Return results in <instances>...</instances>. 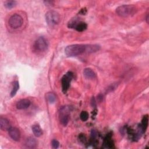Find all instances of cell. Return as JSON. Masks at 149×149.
Instances as JSON below:
<instances>
[{"instance_id": "obj_1", "label": "cell", "mask_w": 149, "mask_h": 149, "mask_svg": "<svg viewBox=\"0 0 149 149\" xmlns=\"http://www.w3.org/2000/svg\"><path fill=\"white\" fill-rule=\"evenodd\" d=\"M86 51V45L72 44L67 46L65 53L68 57H76L84 53Z\"/></svg>"}, {"instance_id": "obj_8", "label": "cell", "mask_w": 149, "mask_h": 149, "mask_svg": "<svg viewBox=\"0 0 149 149\" xmlns=\"http://www.w3.org/2000/svg\"><path fill=\"white\" fill-rule=\"evenodd\" d=\"M10 136L15 141H19L21 139V133L19 130L15 127H11L8 130Z\"/></svg>"}, {"instance_id": "obj_4", "label": "cell", "mask_w": 149, "mask_h": 149, "mask_svg": "<svg viewBox=\"0 0 149 149\" xmlns=\"http://www.w3.org/2000/svg\"><path fill=\"white\" fill-rule=\"evenodd\" d=\"M71 107L69 106L62 107L60 111V120L61 124L66 126L69 121V114L71 111Z\"/></svg>"}, {"instance_id": "obj_15", "label": "cell", "mask_w": 149, "mask_h": 149, "mask_svg": "<svg viewBox=\"0 0 149 149\" xmlns=\"http://www.w3.org/2000/svg\"><path fill=\"white\" fill-rule=\"evenodd\" d=\"M32 131H33L34 135L36 137H40L42 135L43 131L39 125H38V124L33 125L32 126Z\"/></svg>"}, {"instance_id": "obj_6", "label": "cell", "mask_w": 149, "mask_h": 149, "mask_svg": "<svg viewBox=\"0 0 149 149\" xmlns=\"http://www.w3.org/2000/svg\"><path fill=\"white\" fill-rule=\"evenodd\" d=\"M73 77V73L71 71L68 72L62 77L61 80L62 89V91L64 93H65L69 89L70 86V83Z\"/></svg>"}, {"instance_id": "obj_13", "label": "cell", "mask_w": 149, "mask_h": 149, "mask_svg": "<svg viewBox=\"0 0 149 149\" xmlns=\"http://www.w3.org/2000/svg\"><path fill=\"white\" fill-rule=\"evenodd\" d=\"M83 75L87 79H93L95 78V72L91 68H85L83 71Z\"/></svg>"}, {"instance_id": "obj_16", "label": "cell", "mask_w": 149, "mask_h": 149, "mask_svg": "<svg viewBox=\"0 0 149 149\" xmlns=\"http://www.w3.org/2000/svg\"><path fill=\"white\" fill-rule=\"evenodd\" d=\"M87 27V25L85 22H79L76 24V25L75 27V29L77 31L82 32H83L85 30H86Z\"/></svg>"}, {"instance_id": "obj_2", "label": "cell", "mask_w": 149, "mask_h": 149, "mask_svg": "<svg viewBox=\"0 0 149 149\" xmlns=\"http://www.w3.org/2000/svg\"><path fill=\"white\" fill-rule=\"evenodd\" d=\"M136 8L132 5H123L116 9L117 14L121 17H129L135 14Z\"/></svg>"}, {"instance_id": "obj_25", "label": "cell", "mask_w": 149, "mask_h": 149, "mask_svg": "<svg viewBox=\"0 0 149 149\" xmlns=\"http://www.w3.org/2000/svg\"><path fill=\"white\" fill-rule=\"evenodd\" d=\"M91 104L93 107H96V103H95V100L94 97H92L91 100Z\"/></svg>"}, {"instance_id": "obj_19", "label": "cell", "mask_w": 149, "mask_h": 149, "mask_svg": "<svg viewBox=\"0 0 149 149\" xmlns=\"http://www.w3.org/2000/svg\"><path fill=\"white\" fill-rule=\"evenodd\" d=\"M19 89V82L18 81H16L15 83H14V87L12 88V90L11 92V96L12 97H14L16 93L18 92V90Z\"/></svg>"}, {"instance_id": "obj_22", "label": "cell", "mask_w": 149, "mask_h": 149, "mask_svg": "<svg viewBox=\"0 0 149 149\" xmlns=\"http://www.w3.org/2000/svg\"><path fill=\"white\" fill-rule=\"evenodd\" d=\"M51 145L53 148H58L60 146V143L58 140L54 139L51 142Z\"/></svg>"}, {"instance_id": "obj_5", "label": "cell", "mask_w": 149, "mask_h": 149, "mask_svg": "<svg viewBox=\"0 0 149 149\" xmlns=\"http://www.w3.org/2000/svg\"><path fill=\"white\" fill-rule=\"evenodd\" d=\"M23 23L22 17L18 14H14L11 16L8 21L10 26L14 29L21 27Z\"/></svg>"}, {"instance_id": "obj_7", "label": "cell", "mask_w": 149, "mask_h": 149, "mask_svg": "<svg viewBox=\"0 0 149 149\" xmlns=\"http://www.w3.org/2000/svg\"><path fill=\"white\" fill-rule=\"evenodd\" d=\"M34 47L39 51H45L48 47V44L46 40L43 37H39L35 42Z\"/></svg>"}, {"instance_id": "obj_24", "label": "cell", "mask_w": 149, "mask_h": 149, "mask_svg": "<svg viewBox=\"0 0 149 149\" xmlns=\"http://www.w3.org/2000/svg\"><path fill=\"white\" fill-rule=\"evenodd\" d=\"M91 139H95V138L97 136V133L95 130H93L91 132Z\"/></svg>"}, {"instance_id": "obj_23", "label": "cell", "mask_w": 149, "mask_h": 149, "mask_svg": "<svg viewBox=\"0 0 149 149\" xmlns=\"http://www.w3.org/2000/svg\"><path fill=\"white\" fill-rule=\"evenodd\" d=\"M79 139L80 141L83 143H85L86 141V140H87L86 137L83 134H80L79 136Z\"/></svg>"}, {"instance_id": "obj_11", "label": "cell", "mask_w": 149, "mask_h": 149, "mask_svg": "<svg viewBox=\"0 0 149 149\" xmlns=\"http://www.w3.org/2000/svg\"><path fill=\"white\" fill-rule=\"evenodd\" d=\"M0 127L3 130H8L11 127L10 121L4 118H1L0 119Z\"/></svg>"}, {"instance_id": "obj_3", "label": "cell", "mask_w": 149, "mask_h": 149, "mask_svg": "<svg viewBox=\"0 0 149 149\" xmlns=\"http://www.w3.org/2000/svg\"><path fill=\"white\" fill-rule=\"evenodd\" d=\"M45 20L47 24L53 26L58 25L61 21L60 14L54 11H49L45 14Z\"/></svg>"}, {"instance_id": "obj_9", "label": "cell", "mask_w": 149, "mask_h": 149, "mask_svg": "<svg viewBox=\"0 0 149 149\" xmlns=\"http://www.w3.org/2000/svg\"><path fill=\"white\" fill-rule=\"evenodd\" d=\"M31 104V102L28 99H22L16 103V108L18 110H25L28 108Z\"/></svg>"}, {"instance_id": "obj_10", "label": "cell", "mask_w": 149, "mask_h": 149, "mask_svg": "<svg viewBox=\"0 0 149 149\" xmlns=\"http://www.w3.org/2000/svg\"><path fill=\"white\" fill-rule=\"evenodd\" d=\"M148 125V115H144L141 120V122L139 125V132L143 133L146 132Z\"/></svg>"}, {"instance_id": "obj_18", "label": "cell", "mask_w": 149, "mask_h": 149, "mask_svg": "<svg viewBox=\"0 0 149 149\" xmlns=\"http://www.w3.org/2000/svg\"><path fill=\"white\" fill-rule=\"evenodd\" d=\"M46 97L48 102L50 104H53L56 101V95L53 93H47L46 95Z\"/></svg>"}, {"instance_id": "obj_26", "label": "cell", "mask_w": 149, "mask_h": 149, "mask_svg": "<svg viewBox=\"0 0 149 149\" xmlns=\"http://www.w3.org/2000/svg\"><path fill=\"white\" fill-rule=\"evenodd\" d=\"M97 98H98V100L99 102H101L102 100H103V95L102 94H99L98 96H97Z\"/></svg>"}, {"instance_id": "obj_12", "label": "cell", "mask_w": 149, "mask_h": 149, "mask_svg": "<svg viewBox=\"0 0 149 149\" xmlns=\"http://www.w3.org/2000/svg\"><path fill=\"white\" fill-rule=\"evenodd\" d=\"M25 145L27 148H34L36 147L37 145V142L34 137H29L26 139L25 142Z\"/></svg>"}, {"instance_id": "obj_21", "label": "cell", "mask_w": 149, "mask_h": 149, "mask_svg": "<svg viewBox=\"0 0 149 149\" xmlns=\"http://www.w3.org/2000/svg\"><path fill=\"white\" fill-rule=\"evenodd\" d=\"M80 119L82 121H83V122H85V121H87V119H89V114H88V113L87 111H82L80 113Z\"/></svg>"}, {"instance_id": "obj_14", "label": "cell", "mask_w": 149, "mask_h": 149, "mask_svg": "<svg viewBox=\"0 0 149 149\" xmlns=\"http://www.w3.org/2000/svg\"><path fill=\"white\" fill-rule=\"evenodd\" d=\"M100 46L97 44L93 45H86V52L88 53H95L100 50Z\"/></svg>"}, {"instance_id": "obj_20", "label": "cell", "mask_w": 149, "mask_h": 149, "mask_svg": "<svg viewBox=\"0 0 149 149\" xmlns=\"http://www.w3.org/2000/svg\"><path fill=\"white\" fill-rule=\"evenodd\" d=\"M16 2L15 1H7L5 2V7L8 9H11L16 5Z\"/></svg>"}, {"instance_id": "obj_17", "label": "cell", "mask_w": 149, "mask_h": 149, "mask_svg": "<svg viewBox=\"0 0 149 149\" xmlns=\"http://www.w3.org/2000/svg\"><path fill=\"white\" fill-rule=\"evenodd\" d=\"M104 144L107 148H112L114 146V142L111 139V135H108L105 139Z\"/></svg>"}]
</instances>
